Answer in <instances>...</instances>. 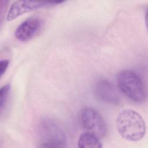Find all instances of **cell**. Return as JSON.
Listing matches in <instances>:
<instances>
[{
    "instance_id": "obj_1",
    "label": "cell",
    "mask_w": 148,
    "mask_h": 148,
    "mask_svg": "<svg viewBox=\"0 0 148 148\" xmlns=\"http://www.w3.org/2000/svg\"><path fill=\"white\" fill-rule=\"evenodd\" d=\"M116 124L119 134L129 141L141 140L146 131V124L141 115L131 109L121 110L117 116Z\"/></svg>"
},
{
    "instance_id": "obj_2",
    "label": "cell",
    "mask_w": 148,
    "mask_h": 148,
    "mask_svg": "<svg viewBox=\"0 0 148 148\" xmlns=\"http://www.w3.org/2000/svg\"><path fill=\"white\" fill-rule=\"evenodd\" d=\"M39 147H64L66 136L64 128L55 120L45 117L38 125Z\"/></svg>"
},
{
    "instance_id": "obj_3",
    "label": "cell",
    "mask_w": 148,
    "mask_h": 148,
    "mask_svg": "<svg viewBox=\"0 0 148 148\" xmlns=\"http://www.w3.org/2000/svg\"><path fill=\"white\" fill-rule=\"evenodd\" d=\"M117 83L120 91L129 99L142 103L146 99V91L143 80L135 72L123 70L117 75Z\"/></svg>"
},
{
    "instance_id": "obj_4",
    "label": "cell",
    "mask_w": 148,
    "mask_h": 148,
    "mask_svg": "<svg viewBox=\"0 0 148 148\" xmlns=\"http://www.w3.org/2000/svg\"><path fill=\"white\" fill-rule=\"evenodd\" d=\"M80 121L87 132L93 134L99 138L104 137L107 134V126L104 119L94 108H83L80 112Z\"/></svg>"
},
{
    "instance_id": "obj_5",
    "label": "cell",
    "mask_w": 148,
    "mask_h": 148,
    "mask_svg": "<svg viewBox=\"0 0 148 148\" xmlns=\"http://www.w3.org/2000/svg\"><path fill=\"white\" fill-rule=\"evenodd\" d=\"M63 2H64V1H17L10 6L6 15V20L10 21L16 19L23 14L41 8L54 6Z\"/></svg>"
},
{
    "instance_id": "obj_6",
    "label": "cell",
    "mask_w": 148,
    "mask_h": 148,
    "mask_svg": "<svg viewBox=\"0 0 148 148\" xmlns=\"http://www.w3.org/2000/svg\"><path fill=\"white\" fill-rule=\"evenodd\" d=\"M94 92L97 99L106 104L116 105L120 101V97L114 84L109 80L101 79L94 84Z\"/></svg>"
},
{
    "instance_id": "obj_7",
    "label": "cell",
    "mask_w": 148,
    "mask_h": 148,
    "mask_svg": "<svg viewBox=\"0 0 148 148\" xmlns=\"http://www.w3.org/2000/svg\"><path fill=\"white\" fill-rule=\"evenodd\" d=\"M42 24L38 17H30L22 22L16 28L14 35L20 41L25 42L32 39L39 31Z\"/></svg>"
},
{
    "instance_id": "obj_8",
    "label": "cell",
    "mask_w": 148,
    "mask_h": 148,
    "mask_svg": "<svg viewBox=\"0 0 148 148\" xmlns=\"http://www.w3.org/2000/svg\"><path fill=\"white\" fill-rule=\"evenodd\" d=\"M99 139L95 135L86 131L80 135L77 146L80 148H101L102 145Z\"/></svg>"
},
{
    "instance_id": "obj_9",
    "label": "cell",
    "mask_w": 148,
    "mask_h": 148,
    "mask_svg": "<svg viewBox=\"0 0 148 148\" xmlns=\"http://www.w3.org/2000/svg\"><path fill=\"white\" fill-rule=\"evenodd\" d=\"M10 90V84H6L3 86L0 90V109L1 112L5 106L6 105V102L8 99V97L9 95Z\"/></svg>"
},
{
    "instance_id": "obj_10",
    "label": "cell",
    "mask_w": 148,
    "mask_h": 148,
    "mask_svg": "<svg viewBox=\"0 0 148 148\" xmlns=\"http://www.w3.org/2000/svg\"><path fill=\"white\" fill-rule=\"evenodd\" d=\"M9 64V60H2L0 61V75L2 77L6 72Z\"/></svg>"
}]
</instances>
